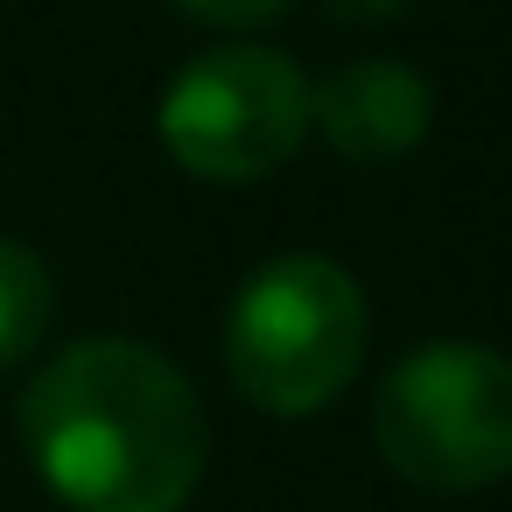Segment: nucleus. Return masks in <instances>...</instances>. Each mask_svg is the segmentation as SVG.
Returning <instances> with one entry per match:
<instances>
[{"mask_svg": "<svg viewBox=\"0 0 512 512\" xmlns=\"http://www.w3.org/2000/svg\"><path fill=\"white\" fill-rule=\"evenodd\" d=\"M22 442L71 512H183L211 428L190 379L155 344L85 337L29 379Z\"/></svg>", "mask_w": 512, "mask_h": 512, "instance_id": "f257e3e1", "label": "nucleus"}, {"mask_svg": "<svg viewBox=\"0 0 512 512\" xmlns=\"http://www.w3.org/2000/svg\"><path fill=\"white\" fill-rule=\"evenodd\" d=\"M365 358V295L358 281L323 253H281L267 260L225 323V365L232 386L260 414H316L330 407Z\"/></svg>", "mask_w": 512, "mask_h": 512, "instance_id": "f03ea898", "label": "nucleus"}, {"mask_svg": "<svg viewBox=\"0 0 512 512\" xmlns=\"http://www.w3.org/2000/svg\"><path fill=\"white\" fill-rule=\"evenodd\" d=\"M372 435L393 477L421 491H484L512 470V358L491 344H421L372 400Z\"/></svg>", "mask_w": 512, "mask_h": 512, "instance_id": "7ed1b4c3", "label": "nucleus"}, {"mask_svg": "<svg viewBox=\"0 0 512 512\" xmlns=\"http://www.w3.org/2000/svg\"><path fill=\"white\" fill-rule=\"evenodd\" d=\"M162 148L204 183H260L309 134V78L260 43H218L190 57L162 92Z\"/></svg>", "mask_w": 512, "mask_h": 512, "instance_id": "20e7f679", "label": "nucleus"}, {"mask_svg": "<svg viewBox=\"0 0 512 512\" xmlns=\"http://www.w3.org/2000/svg\"><path fill=\"white\" fill-rule=\"evenodd\" d=\"M428 113V85L386 57L344 64L337 78L309 85V127H323V141L344 162H400L407 148H421Z\"/></svg>", "mask_w": 512, "mask_h": 512, "instance_id": "39448f33", "label": "nucleus"}, {"mask_svg": "<svg viewBox=\"0 0 512 512\" xmlns=\"http://www.w3.org/2000/svg\"><path fill=\"white\" fill-rule=\"evenodd\" d=\"M50 323H57V281H50L43 253L22 239H0V372L36 358Z\"/></svg>", "mask_w": 512, "mask_h": 512, "instance_id": "423d86ee", "label": "nucleus"}, {"mask_svg": "<svg viewBox=\"0 0 512 512\" xmlns=\"http://www.w3.org/2000/svg\"><path fill=\"white\" fill-rule=\"evenodd\" d=\"M176 8L211 22V29H260V22H274L288 8V0H176Z\"/></svg>", "mask_w": 512, "mask_h": 512, "instance_id": "0eeeda50", "label": "nucleus"}, {"mask_svg": "<svg viewBox=\"0 0 512 512\" xmlns=\"http://www.w3.org/2000/svg\"><path fill=\"white\" fill-rule=\"evenodd\" d=\"M323 8L337 15V22H386V15H400V0H323Z\"/></svg>", "mask_w": 512, "mask_h": 512, "instance_id": "6e6552de", "label": "nucleus"}]
</instances>
